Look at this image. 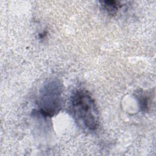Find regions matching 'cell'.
<instances>
[{
  "label": "cell",
  "mask_w": 156,
  "mask_h": 156,
  "mask_svg": "<svg viewBox=\"0 0 156 156\" xmlns=\"http://www.w3.org/2000/svg\"><path fill=\"white\" fill-rule=\"evenodd\" d=\"M69 109L78 126L90 132L97 129L99 115L97 105L91 94L84 90H77L71 95Z\"/></svg>",
  "instance_id": "obj_1"
},
{
  "label": "cell",
  "mask_w": 156,
  "mask_h": 156,
  "mask_svg": "<svg viewBox=\"0 0 156 156\" xmlns=\"http://www.w3.org/2000/svg\"><path fill=\"white\" fill-rule=\"evenodd\" d=\"M63 86L56 78L49 79L42 85L38 99V110L46 117H52L62 107Z\"/></svg>",
  "instance_id": "obj_2"
},
{
  "label": "cell",
  "mask_w": 156,
  "mask_h": 156,
  "mask_svg": "<svg viewBox=\"0 0 156 156\" xmlns=\"http://www.w3.org/2000/svg\"><path fill=\"white\" fill-rule=\"evenodd\" d=\"M101 5L108 13L114 15L123 6L120 1H100Z\"/></svg>",
  "instance_id": "obj_3"
},
{
  "label": "cell",
  "mask_w": 156,
  "mask_h": 156,
  "mask_svg": "<svg viewBox=\"0 0 156 156\" xmlns=\"http://www.w3.org/2000/svg\"><path fill=\"white\" fill-rule=\"evenodd\" d=\"M139 103L140 105V107L142 110H146V108L148 107V100L147 96L140 95L139 96Z\"/></svg>",
  "instance_id": "obj_4"
}]
</instances>
